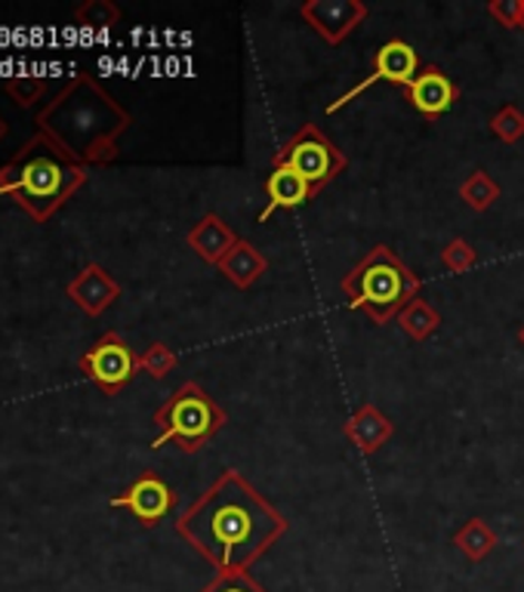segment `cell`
I'll use <instances>...</instances> for the list:
<instances>
[{"mask_svg": "<svg viewBox=\"0 0 524 592\" xmlns=\"http://www.w3.org/2000/svg\"><path fill=\"white\" fill-rule=\"evenodd\" d=\"M177 531L220 574H235L248 571L262 552L284 538L288 519L241 472L225 469L177 522Z\"/></svg>", "mask_w": 524, "mask_h": 592, "instance_id": "1", "label": "cell"}, {"mask_svg": "<svg viewBox=\"0 0 524 592\" xmlns=\"http://www.w3.org/2000/svg\"><path fill=\"white\" fill-rule=\"evenodd\" d=\"M349 309H361L376 321L386 324L399 315L407 303L420 297V278L386 248H376L340 281Z\"/></svg>", "mask_w": 524, "mask_h": 592, "instance_id": "2", "label": "cell"}, {"mask_svg": "<svg viewBox=\"0 0 524 592\" xmlns=\"http://www.w3.org/2000/svg\"><path fill=\"white\" fill-rule=\"evenodd\" d=\"M154 423L161 427V435L154 439L152 448H164L167 441H177L185 454H192L229 423V417L198 383H185L167 399Z\"/></svg>", "mask_w": 524, "mask_h": 592, "instance_id": "3", "label": "cell"}, {"mask_svg": "<svg viewBox=\"0 0 524 592\" xmlns=\"http://www.w3.org/2000/svg\"><path fill=\"white\" fill-rule=\"evenodd\" d=\"M272 161H275V167L296 170L305 182H312L315 192H321L328 182H333L343 173L345 154L315 124H305L296 137L284 142V149Z\"/></svg>", "mask_w": 524, "mask_h": 592, "instance_id": "4", "label": "cell"}, {"mask_svg": "<svg viewBox=\"0 0 524 592\" xmlns=\"http://www.w3.org/2000/svg\"><path fill=\"white\" fill-rule=\"evenodd\" d=\"M416 74H420V56H416V50L411 43L407 41L383 43V47L376 50V56H373L371 78H364L359 87H352V90L343 93L333 106H328V114L349 106L352 99H359L364 90H371L373 83L386 81V83H399V87H411V81H414Z\"/></svg>", "mask_w": 524, "mask_h": 592, "instance_id": "5", "label": "cell"}, {"mask_svg": "<svg viewBox=\"0 0 524 592\" xmlns=\"http://www.w3.org/2000/svg\"><path fill=\"white\" fill-rule=\"evenodd\" d=\"M81 364L87 377H93L105 392H118V389L130 383V377L137 373L139 361L121 337L109 333V337H102V340L83 355Z\"/></svg>", "mask_w": 524, "mask_h": 592, "instance_id": "6", "label": "cell"}, {"mask_svg": "<svg viewBox=\"0 0 524 592\" xmlns=\"http://www.w3.org/2000/svg\"><path fill=\"white\" fill-rule=\"evenodd\" d=\"M300 16L324 41L336 47L367 19V7L361 0H309L300 7Z\"/></svg>", "mask_w": 524, "mask_h": 592, "instance_id": "7", "label": "cell"}, {"mask_svg": "<svg viewBox=\"0 0 524 592\" xmlns=\"http://www.w3.org/2000/svg\"><path fill=\"white\" fill-rule=\"evenodd\" d=\"M111 506H124L137 515L142 524H158L167 512L173 510V491L158 475H142L139 482L127 488L124 494L114 496Z\"/></svg>", "mask_w": 524, "mask_h": 592, "instance_id": "8", "label": "cell"}, {"mask_svg": "<svg viewBox=\"0 0 524 592\" xmlns=\"http://www.w3.org/2000/svg\"><path fill=\"white\" fill-rule=\"evenodd\" d=\"M407 90V99L423 118H442L444 111L454 109V102L460 99L456 83L444 74L439 66H426V69L416 74Z\"/></svg>", "mask_w": 524, "mask_h": 592, "instance_id": "9", "label": "cell"}, {"mask_svg": "<svg viewBox=\"0 0 524 592\" xmlns=\"http://www.w3.org/2000/svg\"><path fill=\"white\" fill-rule=\"evenodd\" d=\"M315 189H312V182H305L296 170H290V167H275L272 170V177L265 182V198H269V204L260 213V222H265L275 210H293V207H303L305 201H312L315 198Z\"/></svg>", "mask_w": 524, "mask_h": 592, "instance_id": "10", "label": "cell"}, {"mask_svg": "<svg viewBox=\"0 0 524 592\" xmlns=\"http://www.w3.org/2000/svg\"><path fill=\"white\" fill-rule=\"evenodd\" d=\"M345 439L359 448L361 454H376L392 439V420L373 404H361L359 411L345 420Z\"/></svg>", "mask_w": 524, "mask_h": 592, "instance_id": "11", "label": "cell"}, {"mask_svg": "<svg viewBox=\"0 0 524 592\" xmlns=\"http://www.w3.org/2000/svg\"><path fill=\"white\" fill-rule=\"evenodd\" d=\"M189 244H192V250L201 260L220 265V262L229 257V250L238 244V234L232 232L216 213H208V217L189 232Z\"/></svg>", "mask_w": 524, "mask_h": 592, "instance_id": "12", "label": "cell"}, {"mask_svg": "<svg viewBox=\"0 0 524 592\" xmlns=\"http://www.w3.org/2000/svg\"><path fill=\"white\" fill-rule=\"evenodd\" d=\"M265 269H269L265 257H262L260 250L253 248L250 241H241V238H238L235 248L229 250V257L220 262L222 275L229 278V281H232V284H235V288H241V290L253 288V284H256V281L262 278V272H265Z\"/></svg>", "mask_w": 524, "mask_h": 592, "instance_id": "13", "label": "cell"}, {"mask_svg": "<svg viewBox=\"0 0 524 592\" xmlns=\"http://www.w3.org/2000/svg\"><path fill=\"white\" fill-rule=\"evenodd\" d=\"M497 543V534L491 531V524L484 522V519H472V522L463 524L454 534V546L463 552L470 562H484V559L494 552Z\"/></svg>", "mask_w": 524, "mask_h": 592, "instance_id": "14", "label": "cell"}, {"mask_svg": "<svg viewBox=\"0 0 524 592\" xmlns=\"http://www.w3.org/2000/svg\"><path fill=\"white\" fill-rule=\"evenodd\" d=\"M19 189L28 192L31 198H50L62 189V167L50 161V158H38L22 170L19 177Z\"/></svg>", "mask_w": 524, "mask_h": 592, "instance_id": "15", "label": "cell"}, {"mask_svg": "<svg viewBox=\"0 0 524 592\" xmlns=\"http://www.w3.org/2000/svg\"><path fill=\"white\" fill-rule=\"evenodd\" d=\"M399 324L404 328V333H407L411 340H420V343H423V340H429L432 333L439 331L442 315H439L423 297H416L414 303H407L399 312Z\"/></svg>", "mask_w": 524, "mask_h": 592, "instance_id": "16", "label": "cell"}, {"mask_svg": "<svg viewBox=\"0 0 524 592\" xmlns=\"http://www.w3.org/2000/svg\"><path fill=\"white\" fill-rule=\"evenodd\" d=\"M460 198H463V204L472 207L475 213H484V210H491V207L497 204L500 198V185L484 170H475L470 180L460 185Z\"/></svg>", "mask_w": 524, "mask_h": 592, "instance_id": "17", "label": "cell"}, {"mask_svg": "<svg viewBox=\"0 0 524 592\" xmlns=\"http://www.w3.org/2000/svg\"><path fill=\"white\" fill-rule=\"evenodd\" d=\"M491 133L503 142L515 146L524 137V111L515 106H503V109L491 118Z\"/></svg>", "mask_w": 524, "mask_h": 592, "instance_id": "18", "label": "cell"}, {"mask_svg": "<svg viewBox=\"0 0 524 592\" xmlns=\"http://www.w3.org/2000/svg\"><path fill=\"white\" fill-rule=\"evenodd\" d=\"M475 250L466 238H451L447 241V248L442 250V265L447 272H454V275H463V272H470L472 265H475Z\"/></svg>", "mask_w": 524, "mask_h": 592, "instance_id": "19", "label": "cell"}, {"mask_svg": "<svg viewBox=\"0 0 524 592\" xmlns=\"http://www.w3.org/2000/svg\"><path fill=\"white\" fill-rule=\"evenodd\" d=\"M201 592H265V590H262L256 580L250 578L248 571H235V574H216V578L210 580Z\"/></svg>", "mask_w": 524, "mask_h": 592, "instance_id": "20", "label": "cell"}, {"mask_svg": "<svg viewBox=\"0 0 524 592\" xmlns=\"http://www.w3.org/2000/svg\"><path fill=\"white\" fill-rule=\"evenodd\" d=\"M139 364L152 373V377H167V373L177 368V355H173L164 343H154L152 349L139 359Z\"/></svg>", "mask_w": 524, "mask_h": 592, "instance_id": "21", "label": "cell"}, {"mask_svg": "<svg viewBox=\"0 0 524 592\" xmlns=\"http://www.w3.org/2000/svg\"><path fill=\"white\" fill-rule=\"evenodd\" d=\"M487 13L494 16L503 28H522L524 0H491Z\"/></svg>", "mask_w": 524, "mask_h": 592, "instance_id": "22", "label": "cell"}, {"mask_svg": "<svg viewBox=\"0 0 524 592\" xmlns=\"http://www.w3.org/2000/svg\"><path fill=\"white\" fill-rule=\"evenodd\" d=\"M518 343L524 345V324H522V331H518Z\"/></svg>", "mask_w": 524, "mask_h": 592, "instance_id": "23", "label": "cell"}, {"mask_svg": "<svg viewBox=\"0 0 524 592\" xmlns=\"http://www.w3.org/2000/svg\"><path fill=\"white\" fill-rule=\"evenodd\" d=\"M522 31H524V19H522Z\"/></svg>", "mask_w": 524, "mask_h": 592, "instance_id": "24", "label": "cell"}]
</instances>
